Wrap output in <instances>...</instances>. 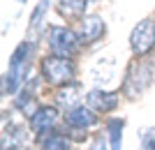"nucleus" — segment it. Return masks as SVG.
I'll return each instance as SVG.
<instances>
[{
	"mask_svg": "<svg viewBox=\"0 0 155 150\" xmlns=\"http://www.w3.org/2000/svg\"><path fill=\"white\" fill-rule=\"evenodd\" d=\"M49 2H51V0H39V2H37V7H35V12H32V16H30V28H32V30L39 28L42 19L46 16V12H49Z\"/></svg>",
	"mask_w": 155,
	"mask_h": 150,
	"instance_id": "2eb2a0df",
	"label": "nucleus"
},
{
	"mask_svg": "<svg viewBox=\"0 0 155 150\" xmlns=\"http://www.w3.org/2000/svg\"><path fill=\"white\" fill-rule=\"evenodd\" d=\"M81 44V39L74 30L65 26H53L49 28V49H51L53 56H63V58H70L74 56Z\"/></svg>",
	"mask_w": 155,
	"mask_h": 150,
	"instance_id": "39448f33",
	"label": "nucleus"
},
{
	"mask_svg": "<svg viewBox=\"0 0 155 150\" xmlns=\"http://www.w3.org/2000/svg\"><path fill=\"white\" fill-rule=\"evenodd\" d=\"M28 148V134L26 129L16 123L5 125V134H2V150H26Z\"/></svg>",
	"mask_w": 155,
	"mask_h": 150,
	"instance_id": "9d476101",
	"label": "nucleus"
},
{
	"mask_svg": "<svg viewBox=\"0 0 155 150\" xmlns=\"http://www.w3.org/2000/svg\"><path fill=\"white\" fill-rule=\"evenodd\" d=\"M42 74L51 85H67L72 83V78L77 74V67L70 58H63V56H46L42 60Z\"/></svg>",
	"mask_w": 155,
	"mask_h": 150,
	"instance_id": "7ed1b4c3",
	"label": "nucleus"
},
{
	"mask_svg": "<svg viewBox=\"0 0 155 150\" xmlns=\"http://www.w3.org/2000/svg\"><path fill=\"white\" fill-rule=\"evenodd\" d=\"M39 150H72V145L63 134H46L39 139Z\"/></svg>",
	"mask_w": 155,
	"mask_h": 150,
	"instance_id": "4468645a",
	"label": "nucleus"
},
{
	"mask_svg": "<svg viewBox=\"0 0 155 150\" xmlns=\"http://www.w3.org/2000/svg\"><path fill=\"white\" fill-rule=\"evenodd\" d=\"M58 123V111L56 106H37L30 116V129L39 136L53 134V127Z\"/></svg>",
	"mask_w": 155,
	"mask_h": 150,
	"instance_id": "423d86ee",
	"label": "nucleus"
},
{
	"mask_svg": "<svg viewBox=\"0 0 155 150\" xmlns=\"http://www.w3.org/2000/svg\"><path fill=\"white\" fill-rule=\"evenodd\" d=\"M91 0H56V9L65 19H84L86 9H88Z\"/></svg>",
	"mask_w": 155,
	"mask_h": 150,
	"instance_id": "9b49d317",
	"label": "nucleus"
},
{
	"mask_svg": "<svg viewBox=\"0 0 155 150\" xmlns=\"http://www.w3.org/2000/svg\"><path fill=\"white\" fill-rule=\"evenodd\" d=\"M28 65H30V42H21L14 49L12 58H9V69H7L5 83H2V92L5 95H14L19 90L21 81L28 74Z\"/></svg>",
	"mask_w": 155,
	"mask_h": 150,
	"instance_id": "f257e3e1",
	"label": "nucleus"
},
{
	"mask_svg": "<svg viewBox=\"0 0 155 150\" xmlns=\"http://www.w3.org/2000/svg\"><path fill=\"white\" fill-rule=\"evenodd\" d=\"M79 95H81V85H77V83H67V85H63L58 92H56V99H58V104L60 106H65V109H77V102H79Z\"/></svg>",
	"mask_w": 155,
	"mask_h": 150,
	"instance_id": "f8f14e48",
	"label": "nucleus"
},
{
	"mask_svg": "<svg viewBox=\"0 0 155 150\" xmlns=\"http://www.w3.org/2000/svg\"><path fill=\"white\" fill-rule=\"evenodd\" d=\"M86 106H91L95 113H109L118 106V92L95 88L86 95Z\"/></svg>",
	"mask_w": 155,
	"mask_h": 150,
	"instance_id": "6e6552de",
	"label": "nucleus"
},
{
	"mask_svg": "<svg viewBox=\"0 0 155 150\" xmlns=\"http://www.w3.org/2000/svg\"><path fill=\"white\" fill-rule=\"evenodd\" d=\"M91 150H107V143H104L102 139H95L93 145H91Z\"/></svg>",
	"mask_w": 155,
	"mask_h": 150,
	"instance_id": "f3484780",
	"label": "nucleus"
},
{
	"mask_svg": "<svg viewBox=\"0 0 155 150\" xmlns=\"http://www.w3.org/2000/svg\"><path fill=\"white\" fill-rule=\"evenodd\" d=\"M104 30H107L104 19L91 14V16H84V19L79 21V33L77 35H79V39H81V44H95L97 39L104 35Z\"/></svg>",
	"mask_w": 155,
	"mask_h": 150,
	"instance_id": "0eeeda50",
	"label": "nucleus"
},
{
	"mask_svg": "<svg viewBox=\"0 0 155 150\" xmlns=\"http://www.w3.org/2000/svg\"><path fill=\"white\" fill-rule=\"evenodd\" d=\"M123 129H125V120H123V118H114V120H109L107 132H109L111 150H123Z\"/></svg>",
	"mask_w": 155,
	"mask_h": 150,
	"instance_id": "ddd939ff",
	"label": "nucleus"
},
{
	"mask_svg": "<svg viewBox=\"0 0 155 150\" xmlns=\"http://www.w3.org/2000/svg\"><path fill=\"white\" fill-rule=\"evenodd\" d=\"M97 123V116L95 111H93L91 106H77V109H72V111H67V116H65V125L70 127V129H91L93 125Z\"/></svg>",
	"mask_w": 155,
	"mask_h": 150,
	"instance_id": "1a4fd4ad",
	"label": "nucleus"
},
{
	"mask_svg": "<svg viewBox=\"0 0 155 150\" xmlns=\"http://www.w3.org/2000/svg\"><path fill=\"white\" fill-rule=\"evenodd\" d=\"M150 78H153V62H148L146 58L132 60L123 78V92L130 99H137L150 85Z\"/></svg>",
	"mask_w": 155,
	"mask_h": 150,
	"instance_id": "f03ea898",
	"label": "nucleus"
},
{
	"mask_svg": "<svg viewBox=\"0 0 155 150\" xmlns=\"http://www.w3.org/2000/svg\"><path fill=\"white\" fill-rule=\"evenodd\" d=\"M130 49L137 58H146L155 49V21L143 19L139 21L130 33Z\"/></svg>",
	"mask_w": 155,
	"mask_h": 150,
	"instance_id": "20e7f679",
	"label": "nucleus"
},
{
	"mask_svg": "<svg viewBox=\"0 0 155 150\" xmlns=\"http://www.w3.org/2000/svg\"><path fill=\"white\" fill-rule=\"evenodd\" d=\"M139 150H155V127H148V129L141 132Z\"/></svg>",
	"mask_w": 155,
	"mask_h": 150,
	"instance_id": "dca6fc26",
	"label": "nucleus"
}]
</instances>
